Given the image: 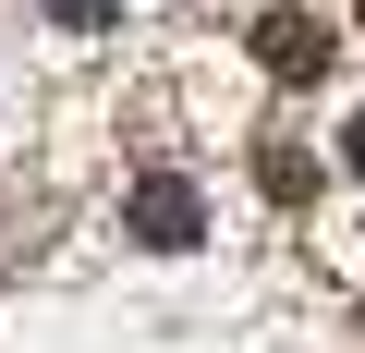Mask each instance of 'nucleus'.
<instances>
[{
  "instance_id": "39448f33",
  "label": "nucleus",
  "mask_w": 365,
  "mask_h": 353,
  "mask_svg": "<svg viewBox=\"0 0 365 353\" xmlns=\"http://www.w3.org/2000/svg\"><path fill=\"white\" fill-rule=\"evenodd\" d=\"M341 170H365V110H353V122H341Z\"/></svg>"
},
{
  "instance_id": "f257e3e1",
  "label": "nucleus",
  "mask_w": 365,
  "mask_h": 353,
  "mask_svg": "<svg viewBox=\"0 0 365 353\" xmlns=\"http://www.w3.org/2000/svg\"><path fill=\"white\" fill-rule=\"evenodd\" d=\"M122 232H134L146 256H195V244H207V195L182 183V170H146V183L122 195Z\"/></svg>"
},
{
  "instance_id": "f03ea898",
  "label": "nucleus",
  "mask_w": 365,
  "mask_h": 353,
  "mask_svg": "<svg viewBox=\"0 0 365 353\" xmlns=\"http://www.w3.org/2000/svg\"><path fill=\"white\" fill-rule=\"evenodd\" d=\"M256 61H268L280 86H304V73H329V25L280 0V13H256Z\"/></svg>"
},
{
  "instance_id": "20e7f679",
  "label": "nucleus",
  "mask_w": 365,
  "mask_h": 353,
  "mask_svg": "<svg viewBox=\"0 0 365 353\" xmlns=\"http://www.w3.org/2000/svg\"><path fill=\"white\" fill-rule=\"evenodd\" d=\"M49 25H73V37H98V25H122V0H49Z\"/></svg>"
},
{
  "instance_id": "7ed1b4c3",
  "label": "nucleus",
  "mask_w": 365,
  "mask_h": 353,
  "mask_svg": "<svg viewBox=\"0 0 365 353\" xmlns=\"http://www.w3.org/2000/svg\"><path fill=\"white\" fill-rule=\"evenodd\" d=\"M256 170H268V195H280V208H304V195H317V158H304L292 134H268V146H256Z\"/></svg>"
}]
</instances>
